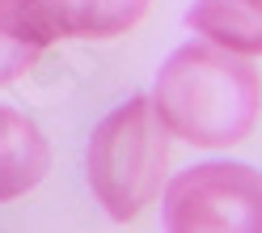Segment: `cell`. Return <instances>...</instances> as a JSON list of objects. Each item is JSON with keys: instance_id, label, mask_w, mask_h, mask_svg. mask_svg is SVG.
Returning a JSON list of instances; mask_svg holds the SVG:
<instances>
[{"instance_id": "6", "label": "cell", "mask_w": 262, "mask_h": 233, "mask_svg": "<svg viewBox=\"0 0 262 233\" xmlns=\"http://www.w3.org/2000/svg\"><path fill=\"white\" fill-rule=\"evenodd\" d=\"M186 30L203 34L233 55L258 60L262 51V0H194L186 9Z\"/></svg>"}, {"instance_id": "4", "label": "cell", "mask_w": 262, "mask_h": 233, "mask_svg": "<svg viewBox=\"0 0 262 233\" xmlns=\"http://www.w3.org/2000/svg\"><path fill=\"white\" fill-rule=\"evenodd\" d=\"M68 38L59 0H0V85L34 68L42 47Z\"/></svg>"}, {"instance_id": "7", "label": "cell", "mask_w": 262, "mask_h": 233, "mask_svg": "<svg viewBox=\"0 0 262 233\" xmlns=\"http://www.w3.org/2000/svg\"><path fill=\"white\" fill-rule=\"evenodd\" d=\"M68 38H114L127 34L152 0H59Z\"/></svg>"}, {"instance_id": "3", "label": "cell", "mask_w": 262, "mask_h": 233, "mask_svg": "<svg viewBox=\"0 0 262 233\" xmlns=\"http://www.w3.org/2000/svg\"><path fill=\"white\" fill-rule=\"evenodd\" d=\"M258 170L241 161H207L178 174L165 191V225L182 233H254L262 225Z\"/></svg>"}, {"instance_id": "5", "label": "cell", "mask_w": 262, "mask_h": 233, "mask_svg": "<svg viewBox=\"0 0 262 233\" xmlns=\"http://www.w3.org/2000/svg\"><path fill=\"white\" fill-rule=\"evenodd\" d=\"M47 165H51V148H47L42 131L21 110L0 106V204L34 191Z\"/></svg>"}, {"instance_id": "1", "label": "cell", "mask_w": 262, "mask_h": 233, "mask_svg": "<svg viewBox=\"0 0 262 233\" xmlns=\"http://www.w3.org/2000/svg\"><path fill=\"white\" fill-rule=\"evenodd\" d=\"M148 102L169 136L199 148H228L250 136L258 119V72L250 55H233L216 43H186L161 64Z\"/></svg>"}, {"instance_id": "2", "label": "cell", "mask_w": 262, "mask_h": 233, "mask_svg": "<svg viewBox=\"0 0 262 233\" xmlns=\"http://www.w3.org/2000/svg\"><path fill=\"white\" fill-rule=\"evenodd\" d=\"M169 165V127L148 98H131L93 127L85 178L110 221H136L157 199Z\"/></svg>"}]
</instances>
